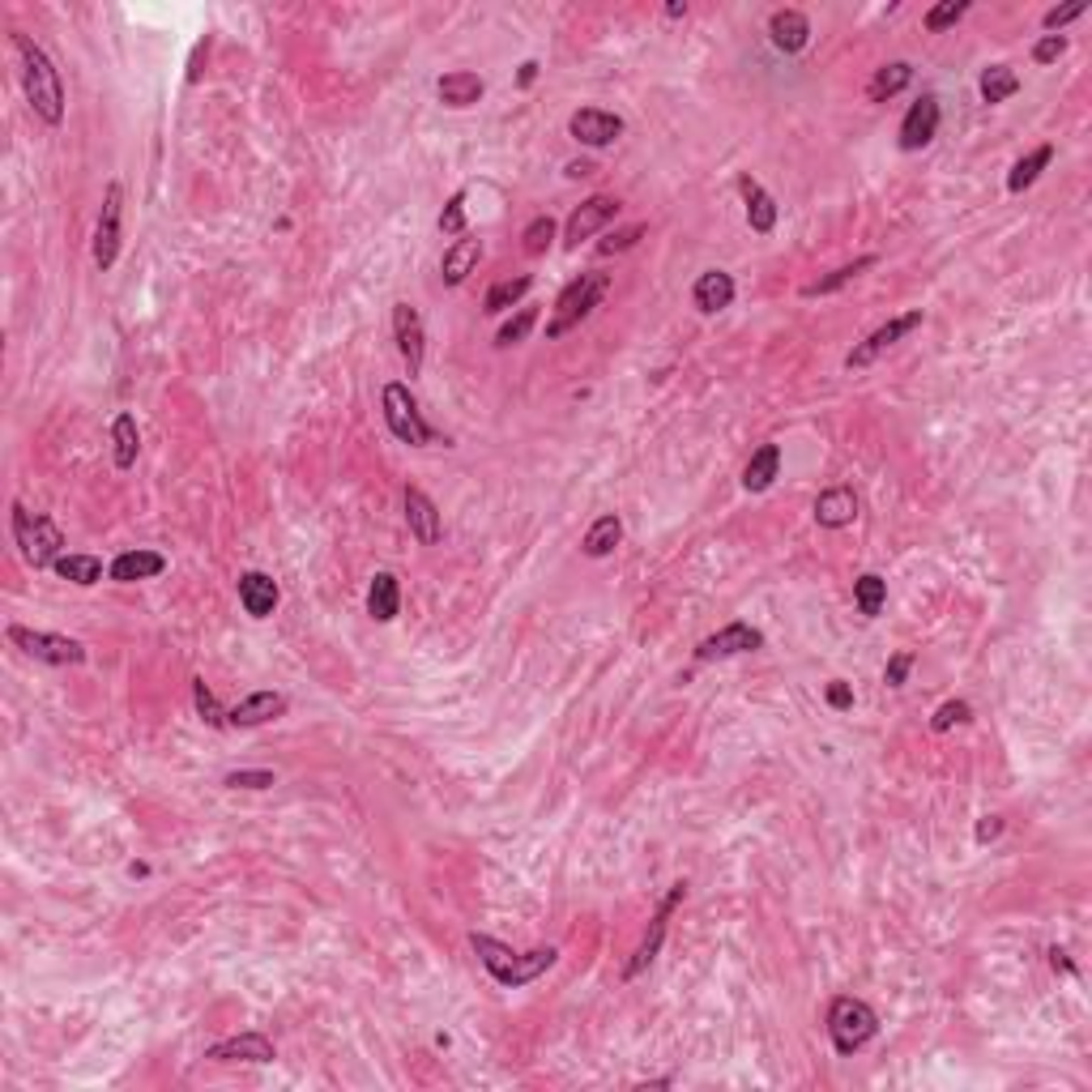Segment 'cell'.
Returning <instances> with one entry per match:
<instances>
[{"label":"cell","mask_w":1092,"mask_h":1092,"mask_svg":"<svg viewBox=\"0 0 1092 1092\" xmlns=\"http://www.w3.org/2000/svg\"><path fill=\"white\" fill-rule=\"evenodd\" d=\"M854 602H858V610H862L867 619H875V615L884 610V602H888V580H884L880 572H862V576L854 580Z\"/></svg>","instance_id":"obj_36"},{"label":"cell","mask_w":1092,"mask_h":1092,"mask_svg":"<svg viewBox=\"0 0 1092 1092\" xmlns=\"http://www.w3.org/2000/svg\"><path fill=\"white\" fill-rule=\"evenodd\" d=\"M692 299H696V308H700L705 316L726 312L729 304H734V278H729L726 269H705V274L696 278V286H692Z\"/></svg>","instance_id":"obj_23"},{"label":"cell","mask_w":1092,"mask_h":1092,"mask_svg":"<svg viewBox=\"0 0 1092 1092\" xmlns=\"http://www.w3.org/2000/svg\"><path fill=\"white\" fill-rule=\"evenodd\" d=\"M534 77H538V64H534V60H526V64H521V86H530Z\"/></svg>","instance_id":"obj_52"},{"label":"cell","mask_w":1092,"mask_h":1092,"mask_svg":"<svg viewBox=\"0 0 1092 1092\" xmlns=\"http://www.w3.org/2000/svg\"><path fill=\"white\" fill-rule=\"evenodd\" d=\"M401 504H405V526H410V534L423 546L440 543V508L431 504V496L418 491V487H405V491H401Z\"/></svg>","instance_id":"obj_18"},{"label":"cell","mask_w":1092,"mask_h":1092,"mask_svg":"<svg viewBox=\"0 0 1092 1092\" xmlns=\"http://www.w3.org/2000/svg\"><path fill=\"white\" fill-rule=\"evenodd\" d=\"M768 39H772V47H777V51H785V56L802 51V47H807V39H811V21H807V13H802V9H777V13L768 17Z\"/></svg>","instance_id":"obj_20"},{"label":"cell","mask_w":1092,"mask_h":1092,"mask_svg":"<svg viewBox=\"0 0 1092 1092\" xmlns=\"http://www.w3.org/2000/svg\"><path fill=\"white\" fill-rule=\"evenodd\" d=\"M112 444H116V466H120V470H133V461H137V453H142V431H137V418H133L129 410L116 414V423H112Z\"/></svg>","instance_id":"obj_30"},{"label":"cell","mask_w":1092,"mask_h":1092,"mask_svg":"<svg viewBox=\"0 0 1092 1092\" xmlns=\"http://www.w3.org/2000/svg\"><path fill=\"white\" fill-rule=\"evenodd\" d=\"M222 785H226V790H274L278 777H274L269 768H239V772H226Z\"/></svg>","instance_id":"obj_43"},{"label":"cell","mask_w":1092,"mask_h":1092,"mask_svg":"<svg viewBox=\"0 0 1092 1092\" xmlns=\"http://www.w3.org/2000/svg\"><path fill=\"white\" fill-rule=\"evenodd\" d=\"M688 897V884H670V892H666V901L658 905V913H653V921H649V934L640 939V947H636V956L628 960V969H623V977L632 982V977H640L653 960H658V951H662V943H666V926H670V913H675V905Z\"/></svg>","instance_id":"obj_9"},{"label":"cell","mask_w":1092,"mask_h":1092,"mask_svg":"<svg viewBox=\"0 0 1092 1092\" xmlns=\"http://www.w3.org/2000/svg\"><path fill=\"white\" fill-rule=\"evenodd\" d=\"M1050 964H1054V973L1063 969V973H1076V964L1067 960V951H1059V947H1050Z\"/></svg>","instance_id":"obj_51"},{"label":"cell","mask_w":1092,"mask_h":1092,"mask_svg":"<svg viewBox=\"0 0 1092 1092\" xmlns=\"http://www.w3.org/2000/svg\"><path fill=\"white\" fill-rule=\"evenodd\" d=\"M977 90H982V103H1007L1016 90H1020V77H1016V69H1007V64H990L986 73H982V82H977Z\"/></svg>","instance_id":"obj_32"},{"label":"cell","mask_w":1092,"mask_h":1092,"mask_svg":"<svg viewBox=\"0 0 1092 1092\" xmlns=\"http://www.w3.org/2000/svg\"><path fill=\"white\" fill-rule=\"evenodd\" d=\"M13 543L30 567H56V559L64 550V534L47 513H30V508L13 504Z\"/></svg>","instance_id":"obj_4"},{"label":"cell","mask_w":1092,"mask_h":1092,"mask_svg":"<svg viewBox=\"0 0 1092 1092\" xmlns=\"http://www.w3.org/2000/svg\"><path fill=\"white\" fill-rule=\"evenodd\" d=\"M163 572H167V559H163L159 550H150V546L124 550V555H116V559H112V567H107V576H112L116 585H137V580H154V576H163Z\"/></svg>","instance_id":"obj_17"},{"label":"cell","mask_w":1092,"mask_h":1092,"mask_svg":"<svg viewBox=\"0 0 1092 1092\" xmlns=\"http://www.w3.org/2000/svg\"><path fill=\"white\" fill-rule=\"evenodd\" d=\"M1050 159H1054V146H1037L1029 159H1020V163L1012 167V176H1007V192H1024V188H1033L1037 176L1050 167Z\"/></svg>","instance_id":"obj_37"},{"label":"cell","mask_w":1092,"mask_h":1092,"mask_svg":"<svg viewBox=\"0 0 1092 1092\" xmlns=\"http://www.w3.org/2000/svg\"><path fill=\"white\" fill-rule=\"evenodd\" d=\"M589 172H593L589 163H572V167H567V176H589Z\"/></svg>","instance_id":"obj_54"},{"label":"cell","mask_w":1092,"mask_h":1092,"mask_svg":"<svg viewBox=\"0 0 1092 1092\" xmlns=\"http://www.w3.org/2000/svg\"><path fill=\"white\" fill-rule=\"evenodd\" d=\"M1063 51H1067V34H1042V39L1033 43V60H1037V64H1054Z\"/></svg>","instance_id":"obj_46"},{"label":"cell","mask_w":1092,"mask_h":1092,"mask_svg":"<svg viewBox=\"0 0 1092 1092\" xmlns=\"http://www.w3.org/2000/svg\"><path fill=\"white\" fill-rule=\"evenodd\" d=\"M393 334H397L401 364L410 367V375H418V371H423V355H427V329H423L418 308H410V304H393Z\"/></svg>","instance_id":"obj_12"},{"label":"cell","mask_w":1092,"mask_h":1092,"mask_svg":"<svg viewBox=\"0 0 1092 1092\" xmlns=\"http://www.w3.org/2000/svg\"><path fill=\"white\" fill-rule=\"evenodd\" d=\"M380 401H384V423H388V431H393L401 444H410V448H423V444H431V440H436V431L427 427V418H423V410H418L414 393H410L401 380L384 384Z\"/></svg>","instance_id":"obj_6"},{"label":"cell","mask_w":1092,"mask_h":1092,"mask_svg":"<svg viewBox=\"0 0 1092 1092\" xmlns=\"http://www.w3.org/2000/svg\"><path fill=\"white\" fill-rule=\"evenodd\" d=\"M278 597L282 593H278V580L269 572H244L239 576V602L252 619H269L278 610Z\"/></svg>","instance_id":"obj_21"},{"label":"cell","mask_w":1092,"mask_h":1092,"mask_svg":"<svg viewBox=\"0 0 1092 1092\" xmlns=\"http://www.w3.org/2000/svg\"><path fill=\"white\" fill-rule=\"evenodd\" d=\"M401 610V585L393 572H375L371 576V589H367V615L375 623H393Z\"/></svg>","instance_id":"obj_27"},{"label":"cell","mask_w":1092,"mask_h":1092,"mask_svg":"<svg viewBox=\"0 0 1092 1092\" xmlns=\"http://www.w3.org/2000/svg\"><path fill=\"white\" fill-rule=\"evenodd\" d=\"M534 321H538V312H534V308H521L513 321H504V325H500L496 346H517V342H526V338H530V329H534Z\"/></svg>","instance_id":"obj_41"},{"label":"cell","mask_w":1092,"mask_h":1092,"mask_svg":"<svg viewBox=\"0 0 1092 1092\" xmlns=\"http://www.w3.org/2000/svg\"><path fill=\"white\" fill-rule=\"evenodd\" d=\"M645 231H649V226H645V222H632V226H623V231H610V235H606V239H602V244H597V252H602V256H615V252H628V248H636V244H640V239H645Z\"/></svg>","instance_id":"obj_42"},{"label":"cell","mask_w":1092,"mask_h":1092,"mask_svg":"<svg viewBox=\"0 0 1092 1092\" xmlns=\"http://www.w3.org/2000/svg\"><path fill=\"white\" fill-rule=\"evenodd\" d=\"M969 718H973V709H969L964 700H947V705H939V709H934L930 729H934V734H947L951 726H964Z\"/></svg>","instance_id":"obj_44"},{"label":"cell","mask_w":1092,"mask_h":1092,"mask_svg":"<svg viewBox=\"0 0 1092 1092\" xmlns=\"http://www.w3.org/2000/svg\"><path fill=\"white\" fill-rule=\"evenodd\" d=\"M9 640L30 653L34 662H47V666H82L86 662V645L73 640V636H60V632H30L21 623L9 628Z\"/></svg>","instance_id":"obj_7"},{"label":"cell","mask_w":1092,"mask_h":1092,"mask_svg":"<svg viewBox=\"0 0 1092 1092\" xmlns=\"http://www.w3.org/2000/svg\"><path fill=\"white\" fill-rule=\"evenodd\" d=\"M910 82H913V64H910V60H892V64H884V69L871 77V86H867V99H871V103H888V99H892V94H901Z\"/></svg>","instance_id":"obj_31"},{"label":"cell","mask_w":1092,"mask_h":1092,"mask_svg":"<svg viewBox=\"0 0 1092 1092\" xmlns=\"http://www.w3.org/2000/svg\"><path fill=\"white\" fill-rule=\"evenodd\" d=\"M440 231L444 235H466V192H453L444 213H440Z\"/></svg>","instance_id":"obj_45"},{"label":"cell","mask_w":1092,"mask_h":1092,"mask_svg":"<svg viewBox=\"0 0 1092 1092\" xmlns=\"http://www.w3.org/2000/svg\"><path fill=\"white\" fill-rule=\"evenodd\" d=\"M470 947L478 956V964L500 982V986H530L538 982L546 969H555L559 951L555 947H534V951H513L508 943L491 939V934H470Z\"/></svg>","instance_id":"obj_2"},{"label":"cell","mask_w":1092,"mask_h":1092,"mask_svg":"<svg viewBox=\"0 0 1092 1092\" xmlns=\"http://www.w3.org/2000/svg\"><path fill=\"white\" fill-rule=\"evenodd\" d=\"M13 51L21 60V90H26V103L34 107V116L43 124H60L64 120V86H60V73L51 64V56L30 39V34H13Z\"/></svg>","instance_id":"obj_1"},{"label":"cell","mask_w":1092,"mask_h":1092,"mask_svg":"<svg viewBox=\"0 0 1092 1092\" xmlns=\"http://www.w3.org/2000/svg\"><path fill=\"white\" fill-rule=\"evenodd\" d=\"M282 713H286V696H282V692H252L248 700H239L235 709H226V722L235 729H252V726L274 722V718H282Z\"/></svg>","instance_id":"obj_19"},{"label":"cell","mask_w":1092,"mask_h":1092,"mask_svg":"<svg viewBox=\"0 0 1092 1092\" xmlns=\"http://www.w3.org/2000/svg\"><path fill=\"white\" fill-rule=\"evenodd\" d=\"M483 77L478 73H470V69H453V73H444L440 82H436V94H440V103L444 107H474L478 99H483Z\"/></svg>","instance_id":"obj_24"},{"label":"cell","mask_w":1092,"mask_h":1092,"mask_svg":"<svg viewBox=\"0 0 1092 1092\" xmlns=\"http://www.w3.org/2000/svg\"><path fill=\"white\" fill-rule=\"evenodd\" d=\"M854 517H858V496H854L850 487H828V491H820V500H815V521H820L824 530H845V526H854Z\"/></svg>","instance_id":"obj_22"},{"label":"cell","mask_w":1092,"mask_h":1092,"mask_svg":"<svg viewBox=\"0 0 1092 1092\" xmlns=\"http://www.w3.org/2000/svg\"><path fill=\"white\" fill-rule=\"evenodd\" d=\"M192 700H196V713H201V722L205 726H213V729H226L231 722H226V709L218 705V696L205 688V679H192Z\"/></svg>","instance_id":"obj_38"},{"label":"cell","mask_w":1092,"mask_h":1092,"mask_svg":"<svg viewBox=\"0 0 1092 1092\" xmlns=\"http://www.w3.org/2000/svg\"><path fill=\"white\" fill-rule=\"evenodd\" d=\"M56 576H64V580L90 589V585L103 580V559H99V555H60V559H56Z\"/></svg>","instance_id":"obj_33"},{"label":"cell","mask_w":1092,"mask_h":1092,"mask_svg":"<svg viewBox=\"0 0 1092 1092\" xmlns=\"http://www.w3.org/2000/svg\"><path fill=\"white\" fill-rule=\"evenodd\" d=\"M205 1059L209 1063H274L278 1050L265 1033H239V1037H226V1042L209 1046Z\"/></svg>","instance_id":"obj_16"},{"label":"cell","mask_w":1092,"mask_h":1092,"mask_svg":"<svg viewBox=\"0 0 1092 1092\" xmlns=\"http://www.w3.org/2000/svg\"><path fill=\"white\" fill-rule=\"evenodd\" d=\"M478 256H483V244H478V239H470V235H461V239L444 252V261H440V278H444V286H461V282L474 274Z\"/></svg>","instance_id":"obj_26"},{"label":"cell","mask_w":1092,"mask_h":1092,"mask_svg":"<svg viewBox=\"0 0 1092 1092\" xmlns=\"http://www.w3.org/2000/svg\"><path fill=\"white\" fill-rule=\"evenodd\" d=\"M939 120H943L939 99H934V94H921L910 112H905V120H901V150H910V154L913 150H926V146L939 137Z\"/></svg>","instance_id":"obj_15"},{"label":"cell","mask_w":1092,"mask_h":1092,"mask_svg":"<svg viewBox=\"0 0 1092 1092\" xmlns=\"http://www.w3.org/2000/svg\"><path fill=\"white\" fill-rule=\"evenodd\" d=\"M1084 13H1089V0H1076V4H1063V9H1050V13H1046V21H1042V26H1046V30H1050V34H1054V30H1063V26H1067V21H1076V17H1084Z\"/></svg>","instance_id":"obj_47"},{"label":"cell","mask_w":1092,"mask_h":1092,"mask_svg":"<svg viewBox=\"0 0 1092 1092\" xmlns=\"http://www.w3.org/2000/svg\"><path fill=\"white\" fill-rule=\"evenodd\" d=\"M623 538V521L615 517V513H606V517H597L593 526H589V534H585V555L589 559H606L615 546Z\"/></svg>","instance_id":"obj_34"},{"label":"cell","mask_w":1092,"mask_h":1092,"mask_svg":"<svg viewBox=\"0 0 1092 1092\" xmlns=\"http://www.w3.org/2000/svg\"><path fill=\"white\" fill-rule=\"evenodd\" d=\"M619 209H623L619 196H606V192L589 196L580 209H572V218H567V226H563V244H567V248H580V239H593L597 231H606V222H615Z\"/></svg>","instance_id":"obj_10"},{"label":"cell","mask_w":1092,"mask_h":1092,"mask_svg":"<svg viewBox=\"0 0 1092 1092\" xmlns=\"http://www.w3.org/2000/svg\"><path fill=\"white\" fill-rule=\"evenodd\" d=\"M738 192H742V201H747V222H751V231H755V235H768V231L777 226V201L759 188L755 176H738Z\"/></svg>","instance_id":"obj_25"},{"label":"cell","mask_w":1092,"mask_h":1092,"mask_svg":"<svg viewBox=\"0 0 1092 1092\" xmlns=\"http://www.w3.org/2000/svg\"><path fill=\"white\" fill-rule=\"evenodd\" d=\"M875 261H880V256H858V261H850V265L832 269L828 278H820V282H807V286H802V295H807V299H815V295H832V291H841L845 282H854L858 274H867Z\"/></svg>","instance_id":"obj_35"},{"label":"cell","mask_w":1092,"mask_h":1092,"mask_svg":"<svg viewBox=\"0 0 1092 1092\" xmlns=\"http://www.w3.org/2000/svg\"><path fill=\"white\" fill-rule=\"evenodd\" d=\"M567 133H572L580 146L602 150V146H610V142L623 137V120H619L615 112H602V107H580V112L567 120Z\"/></svg>","instance_id":"obj_13"},{"label":"cell","mask_w":1092,"mask_h":1092,"mask_svg":"<svg viewBox=\"0 0 1092 1092\" xmlns=\"http://www.w3.org/2000/svg\"><path fill=\"white\" fill-rule=\"evenodd\" d=\"M910 670H913V653H897V658L884 666V683H888V688H905Z\"/></svg>","instance_id":"obj_48"},{"label":"cell","mask_w":1092,"mask_h":1092,"mask_svg":"<svg viewBox=\"0 0 1092 1092\" xmlns=\"http://www.w3.org/2000/svg\"><path fill=\"white\" fill-rule=\"evenodd\" d=\"M606 291H610V278H606V274H580V278H572V282L559 291V299H555V316H550V325H546V338L555 342V338H563L567 329H576V325L606 299Z\"/></svg>","instance_id":"obj_5"},{"label":"cell","mask_w":1092,"mask_h":1092,"mask_svg":"<svg viewBox=\"0 0 1092 1092\" xmlns=\"http://www.w3.org/2000/svg\"><path fill=\"white\" fill-rule=\"evenodd\" d=\"M999 832H1003V815H986V820H982V824H977V832H973V841H977V845H990V841H994V837H999Z\"/></svg>","instance_id":"obj_50"},{"label":"cell","mask_w":1092,"mask_h":1092,"mask_svg":"<svg viewBox=\"0 0 1092 1092\" xmlns=\"http://www.w3.org/2000/svg\"><path fill=\"white\" fill-rule=\"evenodd\" d=\"M530 286H534V278H530V274H517V278L496 282V286L487 291V299H483V312H487V316H500V312L517 308V304L530 295Z\"/></svg>","instance_id":"obj_29"},{"label":"cell","mask_w":1092,"mask_h":1092,"mask_svg":"<svg viewBox=\"0 0 1092 1092\" xmlns=\"http://www.w3.org/2000/svg\"><path fill=\"white\" fill-rule=\"evenodd\" d=\"M550 244H555V218H550V213H538V218L526 226L521 248H526V256H543Z\"/></svg>","instance_id":"obj_39"},{"label":"cell","mask_w":1092,"mask_h":1092,"mask_svg":"<svg viewBox=\"0 0 1092 1092\" xmlns=\"http://www.w3.org/2000/svg\"><path fill=\"white\" fill-rule=\"evenodd\" d=\"M764 649V632L751 623H729L722 632H713L709 640H700L696 662H722V658H738V653H755Z\"/></svg>","instance_id":"obj_11"},{"label":"cell","mask_w":1092,"mask_h":1092,"mask_svg":"<svg viewBox=\"0 0 1092 1092\" xmlns=\"http://www.w3.org/2000/svg\"><path fill=\"white\" fill-rule=\"evenodd\" d=\"M824 696H828V705H832V709H837V713H845V709H854V688H850V683H841V679H832V683H828V692H824Z\"/></svg>","instance_id":"obj_49"},{"label":"cell","mask_w":1092,"mask_h":1092,"mask_svg":"<svg viewBox=\"0 0 1092 1092\" xmlns=\"http://www.w3.org/2000/svg\"><path fill=\"white\" fill-rule=\"evenodd\" d=\"M969 13V0H943V4H934V9H926V17H921V26L930 30V34H939V30H947V26H956L960 17Z\"/></svg>","instance_id":"obj_40"},{"label":"cell","mask_w":1092,"mask_h":1092,"mask_svg":"<svg viewBox=\"0 0 1092 1092\" xmlns=\"http://www.w3.org/2000/svg\"><path fill=\"white\" fill-rule=\"evenodd\" d=\"M917 325H921V312H905V316H892V321H888V325H880V329H875V334H871V338H867L862 346H854V351L845 355V367L854 371V367L875 364V359H880V355H884L888 346H897V342H901L905 334H913Z\"/></svg>","instance_id":"obj_14"},{"label":"cell","mask_w":1092,"mask_h":1092,"mask_svg":"<svg viewBox=\"0 0 1092 1092\" xmlns=\"http://www.w3.org/2000/svg\"><path fill=\"white\" fill-rule=\"evenodd\" d=\"M777 474H781V444H759V448L751 453V461L742 466V487L759 496V491L772 487Z\"/></svg>","instance_id":"obj_28"},{"label":"cell","mask_w":1092,"mask_h":1092,"mask_svg":"<svg viewBox=\"0 0 1092 1092\" xmlns=\"http://www.w3.org/2000/svg\"><path fill=\"white\" fill-rule=\"evenodd\" d=\"M120 213H124V188L120 180L107 183V196H103V213H99V226H94V265L99 269H112L116 256H120Z\"/></svg>","instance_id":"obj_8"},{"label":"cell","mask_w":1092,"mask_h":1092,"mask_svg":"<svg viewBox=\"0 0 1092 1092\" xmlns=\"http://www.w3.org/2000/svg\"><path fill=\"white\" fill-rule=\"evenodd\" d=\"M875 1033H880V1016H875L871 1003H862L854 994L832 999V1007H828V1037H832V1050L841 1059L858 1054Z\"/></svg>","instance_id":"obj_3"},{"label":"cell","mask_w":1092,"mask_h":1092,"mask_svg":"<svg viewBox=\"0 0 1092 1092\" xmlns=\"http://www.w3.org/2000/svg\"><path fill=\"white\" fill-rule=\"evenodd\" d=\"M683 13H688V4H679V0H675V4H666V17H683Z\"/></svg>","instance_id":"obj_53"}]
</instances>
